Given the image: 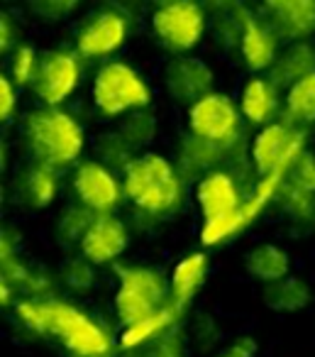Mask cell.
<instances>
[{
	"instance_id": "cell-34",
	"label": "cell",
	"mask_w": 315,
	"mask_h": 357,
	"mask_svg": "<svg viewBox=\"0 0 315 357\" xmlns=\"http://www.w3.org/2000/svg\"><path fill=\"white\" fill-rule=\"evenodd\" d=\"M286 184H293L298 189L308 191V194H315V154L305 149L293 164H291L289 174L284 178Z\"/></svg>"
},
{
	"instance_id": "cell-7",
	"label": "cell",
	"mask_w": 315,
	"mask_h": 357,
	"mask_svg": "<svg viewBox=\"0 0 315 357\" xmlns=\"http://www.w3.org/2000/svg\"><path fill=\"white\" fill-rule=\"evenodd\" d=\"M240 110L225 93H208L188 108V128L198 137L220 144H235L242 137Z\"/></svg>"
},
{
	"instance_id": "cell-18",
	"label": "cell",
	"mask_w": 315,
	"mask_h": 357,
	"mask_svg": "<svg viewBox=\"0 0 315 357\" xmlns=\"http://www.w3.org/2000/svg\"><path fill=\"white\" fill-rule=\"evenodd\" d=\"M208 269H210V262H208L206 252H191L183 259H178L171 277H169V301L181 311H186L198 289L206 284Z\"/></svg>"
},
{
	"instance_id": "cell-14",
	"label": "cell",
	"mask_w": 315,
	"mask_h": 357,
	"mask_svg": "<svg viewBox=\"0 0 315 357\" xmlns=\"http://www.w3.org/2000/svg\"><path fill=\"white\" fill-rule=\"evenodd\" d=\"M130 245V230L120 218H115L113 213L95 215V220L91 223L89 233L81 240V255L86 259L100 267V264H110L128 250Z\"/></svg>"
},
{
	"instance_id": "cell-26",
	"label": "cell",
	"mask_w": 315,
	"mask_h": 357,
	"mask_svg": "<svg viewBox=\"0 0 315 357\" xmlns=\"http://www.w3.org/2000/svg\"><path fill=\"white\" fill-rule=\"evenodd\" d=\"M286 115L295 125L315 123V71L293 84L286 93Z\"/></svg>"
},
{
	"instance_id": "cell-28",
	"label": "cell",
	"mask_w": 315,
	"mask_h": 357,
	"mask_svg": "<svg viewBox=\"0 0 315 357\" xmlns=\"http://www.w3.org/2000/svg\"><path fill=\"white\" fill-rule=\"evenodd\" d=\"M118 130L137 152H142V149L149 147V144L154 142V137H157V115L149 108L132 110V113L123 115Z\"/></svg>"
},
{
	"instance_id": "cell-6",
	"label": "cell",
	"mask_w": 315,
	"mask_h": 357,
	"mask_svg": "<svg viewBox=\"0 0 315 357\" xmlns=\"http://www.w3.org/2000/svg\"><path fill=\"white\" fill-rule=\"evenodd\" d=\"M305 152V132L291 123L264 125L261 132L252 139L249 157L256 169V176H266L271 172L289 174L291 164Z\"/></svg>"
},
{
	"instance_id": "cell-27",
	"label": "cell",
	"mask_w": 315,
	"mask_h": 357,
	"mask_svg": "<svg viewBox=\"0 0 315 357\" xmlns=\"http://www.w3.org/2000/svg\"><path fill=\"white\" fill-rule=\"evenodd\" d=\"M93 220H95V213L86 208V206H69V208H64L54 225L56 243H59L61 248L81 245V240H84V235L89 233Z\"/></svg>"
},
{
	"instance_id": "cell-8",
	"label": "cell",
	"mask_w": 315,
	"mask_h": 357,
	"mask_svg": "<svg viewBox=\"0 0 315 357\" xmlns=\"http://www.w3.org/2000/svg\"><path fill=\"white\" fill-rule=\"evenodd\" d=\"M81 79L79 56L66 50H49L40 54L32 91L45 105H59L76 91Z\"/></svg>"
},
{
	"instance_id": "cell-11",
	"label": "cell",
	"mask_w": 315,
	"mask_h": 357,
	"mask_svg": "<svg viewBox=\"0 0 315 357\" xmlns=\"http://www.w3.org/2000/svg\"><path fill=\"white\" fill-rule=\"evenodd\" d=\"M128 17L120 10L105 8L89 17L76 35V50L86 59H100L118 52L128 40Z\"/></svg>"
},
{
	"instance_id": "cell-36",
	"label": "cell",
	"mask_w": 315,
	"mask_h": 357,
	"mask_svg": "<svg viewBox=\"0 0 315 357\" xmlns=\"http://www.w3.org/2000/svg\"><path fill=\"white\" fill-rule=\"evenodd\" d=\"M17 108V86L13 84L10 76H0V120L10 123Z\"/></svg>"
},
{
	"instance_id": "cell-21",
	"label": "cell",
	"mask_w": 315,
	"mask_h": 357,
	"mask_svg": "<svg viewBox=\"0 0 315 357\" xmlns=\"http://www.w3.org/2000/svg\"><path fill=\"white\" fill-rule=\"evenodd\" d=\"M315 71V50L308 42H293L289 45L269 69V81L276 89H291L303 76Z\"/></svg>"
},
{
	"instance_id": "cell-25",
	"label": "cell",
	"mask_w": 315,
	"mask_h": 357,
	"mask_svg": "<svg viewBox=\"0 0 315 357\" xmlns=\"http://www.w3.org/2000/svg\"><path fill=\"white\" fill-rule=\"evenodd\" d=\"M93 149H95V159H98L100 164H105V167L113 169V172H123V174L139 154L137 149L123 137V132H120L118 128L98 135L93 142Z\"/></svg>"
},
{
	"instance_id": "cell-35",
	"label": "cell",
	"mask_w": 315,
	"mask_h": 357,
	"mask_svg": "<svg viewBox=\"0 0 315 357\" xmlns=\"http://www.w3.org/2000/svg\"><path fill=\"white\" fill-rule=\"evenodd\" d=\"M81 0H27V8L35 17L47 22H59L79 8Z\"/></svg>"
},
{
	"instance_id": "cell-5",
	"label": "cell",
	"mask_w": 315,
	"mask_h": 357,
	"mask_svg": "<svg viewBox=\"0 0 315 357\" xmlns=\"http://www.w3.org/2000/svg\"><path fill=\"white\" fill-rule=\"evenodd\" d=\"M152 32L171 54H186L206 32V13L196 0H162L152 15Z\"/></svg>"
},
{
	"instance_id": "cell-29",
	"label": "cell",
	"mask_w": 315,
	"mask_h": 357,
	"mask_svg": "<svg viewBox=\"0 0 315 357\" xmlns=\"http://www.w3.org/2000/svg\"><path fill=\"white\" fill-rule=\"evenodd\" d=\"M276 199H279L284 213L291 215L293 220H310L315 215V194H308L298 186L284 181Z\"/></svg>"
},
{
	"instance_id": "cell-17",
	"label": "cell",
	"mask_w": 315,
	"mask_h": 357,
	"mask_svg": "<svg viewBox=\"0 0 315 357\" xmlns=\"http://www.w3.org/2000/svg\"><path fill=\"white\" fill-rule=\"evenodd\" d=\"M183 313L186 311H181V308L169 301L167 306H162L157 313H152V316L142 318V321L132 323V326H125L123 333H120L118 347L123 352H139L144 345L157 340L159 335H164V333H169L171 328H176L178 323H181Z\"/></svg>"
},
{
	"instance_id": "cell-24",
	"label": "cell",
	"mask_w": 315,
	"mask_h": 357,
	"mask_svg": "<svg viewBox=\"0 0 315 357\" xmlns=\"http://www.w3.org/2000/svg\"><path fill=\"white\" fill-rule=\"evenodd\" d=\"M245 272L249 274L254 282L269 284L276 279H284L291 274V259L289 252L281 250L279 245H256L245 255Z\"/></svg>"
},
{
	"instance_id": "cell-38",
	"label": "cell",
	"mask_w": 315,
	"mask_h": 357,
	"mask_svg": "<svg viewBox=\"0 0 315 357\" xmlns=\"http://www.w3.org/2000/svg\"><path fill=\"white\" fill-rule=\"evenodd\" d=\"M15 42H17L15 22H13V17L8 15V13H3V15H0V52L8 54V52L15 47Z\"/></svg>"
},
{
	"instance_id": "cell-2",
	"label": "cell",
	"mask_w": 315,
	"mask_h": 357,
	"mask_svg": "<svg viewBox=\"0 0 315 357\" xmlns=\"http://www.w3.org/2000/svg\"><path fill=\"white\" fill-rule=\"evenodd\" d=\"M20 132L35 164H45L56 172L76 164L84 152V128L59 105L30 110L22 118Z\"/></svg>"
},
{
	"instance_id": "cell-4",
	"label": "cell",
	"mask_w": 315,
	"mask_h": 357,
	"mask_svg": "<svg viewBox=\"0 0 315 357\" xmlns=\"http://www.w3.org/2000/svg\"><path fill=\"white\" fill-rule=\"evenodd\" d=\"M149 100H152V89L125 61H108L95 74L93 103L108 118H118V115L147 108Z\"/></svg>"
},
{
	"instance_id": "cell-15",
	"label": "cell",
	"mask_w": 315,
	"mask_h": 357,
	"mask_svg": "<svg viewBox=\"0 0 315 357\" xmlns=\"http://www.w3.org/2000/svg\"><path fill=\"white\" fill-rule=\"evenodd\" d=\"M227 144L213 142V139L198 137V135H186L181 137L176 147V172L183 181H201L215 169H222L227 164Z\"/></svg>"
},
{
	"instance_id": "cell-22",
	"label": "cell",
	"mask_w": 315,
	"mask_h": 357,
	"mask_svg": "<svg viewBox=\"0 0 315 357\" xmlns=\"http://www.w3.org/2000/svg\"><path fill=\"white\" fill-rule=\"evenodd\" d=\"M276 86L269 81V76H252L245 84L240 93V113L245 115L247 123L266 125L271 115L276 113L279 105V96H276Z\"/></svg>"
},
{
	"instance_id": "cell-20",
	"label": "cell",
	"mask_w": 315,
	"mask_h": 357,
	"mask_svg": "<svg viewBox=\"0 0 315 357\" xmlns=\"http://www.w3.org/2000/svg\"><path fill=\"white\" fill-rule=\"evenodd\" d=\"M56 191H59L56 169H49L45 164L27 167L15 181V199L30 211H42L52 206V201L56 199Z\"/></svg>"
},
{
	"instance_id": "cell-1",
	"label": "cell",
	"mask_w": 315,
	"mask_h": 357,
	"mask_svg": "<svg viewBox=\"0 0 315 357\" xmlns=\"http://www.w3.org/2000/svg\"><path fill=\"white\" fill-rule=\"evenodd\" d=\"M15 316L30 333L56 337L71 357H110L113 352L108 331L74 303L59 298H22L15 306Z\"/></svg>"
},
{
	"instance_id": "cell-19",
	"label": "cell",
	"mask_w": 315,
	"mask_h": 357,
	"mask_svg": "<svg viewBox=\"0 0 315 357\" xmlns=\"http://www.w3.org/2000/svg\"><path fill=\"white\" fill-rule=\"evenodd\" d=\"M276 35L264 25V20L247 10L245 17V35H242L240 56L249 71H264L271 69L276 61Z\"/></svg>"
},
{
	"instance_id": "cell-33",
	"label": "cell",
	"mask_w": 315,
	"mask_h": 357,
	"mask_svg": "<svg viewBox=\"0 0 315 357\" xmlns=\"http://www.w3.org/2000/svg\"><path fill=\"white\" fill-rule=\"evenodd\" d=\"M217 340H220V328H217L215 318L210 313H198L188 328V342L198 352H208L217 345Z\"/></svg>"
},
{
	"instance_id": "cell-3",
	"label": "cell",
	"mask_w": 315,
	"mask_h": 357,
	"mask_svg": "<svg viewBox=\"0 0 315 357\" xmlns=\"http://www.w3.org/2000/svg\"><path fill=\"white\" fill-rule=\"evenodd\" d=\"M115 274V313L123 328L152 316L169 303V282L159 269L142 264H118Z\"/></svg>"
},
{
	"instance_id": "cell-9",
	"label": "cell",
	"mask_w": 315,
	"mask_h": 357,
	"mask_svg": "<svg viewBox=\"0 0 315 357\" xmlns=\"http://www.w3.org/2000/svg\"><path fill=\"white\" fill-rule=\"evenodd\" d=\"M74 191L81 206L93 211L95 215L113 213L123 201L125 186H120L113 169L100 164L98 159H86L74 172Z\"/></svg>"
},
{
	"instance_id": "cell-16",
	"label": "cell",
	"mask_w": 315,
	"mask_h": 357,
	"mask_svg": "<svg viewBox=\"0 0 315 357\" xmlns=\"http://www.w3.org/2000/svg\"><path fill=\"white\" fill-rule=\"evenodd\" d=\"M174 176H178L176 167H174L164 154L139 152L137 157H135V162L130 164L123 174L125 196H128L132 204H137V201H142L144 196L157 191L159 186L171 181Z\"/></svg>"
},
{
	"instance_id": "cell-23",
	"label": "cell",
	"mask_w": 315,
	"mask_h": 357,
	"mask_svg": "<svg viewBox=\"0 0 315 357\" xmlns=\"http://www.w3.org/2000/svg\"><path fill=\"white\" fill-rule=\"evenodd\" d=\"M310 296H313V291H310L308 282L300 277H291V274L284 279L264 284V289H261V301H264V306L276 313L303 311L310 303Z\"/></svg>"
},
{
	"instance_id": "cell-37",
	"label": "cell",
	"mask_w": 315,
	"mask_h": 357,
	"mask_svg": "<svg viewBox=\"0 0 315 357\" xmlns=\"http://www.w3.org/2000/svg\"><path fill=\"white\" fill-rule=\"evenodd\" d=\"M256 352H259V342L252 335H240L227 342L222 350H217L215 357H256Z\"/></svg>"
},
{
	"instance_id": "cell-12",
	"label": "cell",
	"mask_w": 315,
	"mask_h": 357,
	"mask_svg": "<svg viewBox=\"0 0 315 357\" xmlns=\"http://www.w3.org/2000/svg\"><path fill=\"white\" fill-rule=\"evenodd\" d=\"M196 204L201 208L203 225L225 223L242 206L240 181L227 169H215L196 184Z\"/></svg>"
},
{
	"instance_id": "cell-32",
	"label": "cell",
	"mask_w": 315,
	"mask_h": 357,
	"mask_svg": "<svg viewBox=\"0 0 315 357\" xmlns=\"http://www.w3.org/2000/svg\"><path fill=\"white\" fill-rule=\"evenodd\" d=\"M188 347V333H183L181 328H171L169 333L159 335L157 340H152L149 345H144L139 357H186Z\"/></svg>"
},
{
	"instance_id": "cell-30",
	"label": "cell",
	"mask_w": 315,
	"mask_h": 357,
	"mask_svg": "<svg viewBox=\"0 0 315 357\" xmlns=\"http://www.w3.org/2000/svg\"><path fill=\"white\" fill-rule=\"evenodd\" d=\"M59 277L61 284L69 287L71 291H89L95 284V264L91 259H86L84 255H76V257L64 259Z\"/></svg>"
},
{
	"instance_id": "cell-31",
	"label": "cell",
	"mask_w": 315,
	"mask_h": 357,
	"mask_svg": "<svg viewBox=\"0 0 315 357\" xmlns=\"http://www.w3.org/2000/svg\"><path fill=\"white\" fill-rule=\"evenodd\" d=\"M37 66H40V54L32 50L30 45H20L10 56V79L17 89H27L32 86L37 74Z\"/></svg>"
},
{
	"instance_id": "cell-13",
	"label": "cell",
	"mask_w": 315,
	"mask_h": 357,
	"mask_svg": "<svg viewBox=\"0 0 315 357\" xmlns=\"http://www.w3.org/2000/svg\"><path fill=\"white\" fill-rule=\"evenodd\" d=\"M261 20L276 40L303 42L315 32V0H264Z\"/></svg>"
},
{
	"instance_id": "cell-10",
	"label": "cell",
	"mask_w": 315,
	"mask_h": 357,
	"mask_svg": "<svg viewBox=\"0 0 315 357\" xmlns=\"http://www.w3.org/2000/svg\"><path fill=\"white\" fill-rule=\"evenodd\" d=\"M164 89H167L169 98L176 100L181 105H193L203 98V96L213 93V84H215V74L213 69L198 56L178 54L171 61H167L162 71Z\"/></svg>"
}]
</instances>
